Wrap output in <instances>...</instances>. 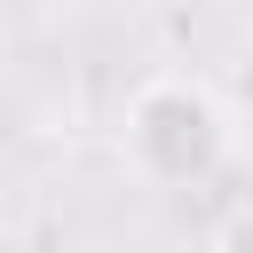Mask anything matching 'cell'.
I'll use <instances>...</instances> for the list:
<instances>
[{
    "label": "cell",
    "instance_id": "1",
    "mask_svg": "<svg viewBox=\"0 0 253 253\" xmlns=\"http://www.w3.org/2000/svg\"><path fill=\"white\" fill-rule=\"evenodd\" d=\"M126 158L142 182H166V190H190L206 182L221 158H229V111L206 79L190 71H158L126 95Z\"/></svg>",
    "mask_w": 253,
    "mask_h": 253
},
{
    "label": "cell",
    "instance_id": "2",
    "mask_svg": "<svg viewBox=\"0 0 253 253\" xmlns=\"http://www.w3.org/2000/svg\"><path fill=\"white\" fill-rule=\"evenodd\" d=\"M213 253H253V198L221 213V229H213Z\"/></svg>",
    "mask_w": 253,
    "mask_h": 253
}]
</instances>
